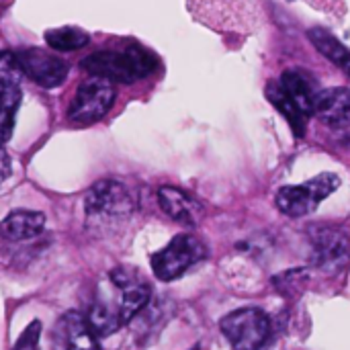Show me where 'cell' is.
Returning a JSON list of instances; mask_svg holds the SVG:
<instances>
[{
    "instance_id": "6da1fadb",
    "label": "cell",
    "mask_w": 350,
    "mask_h": 350,
    "mask_svg": "<svg viewBox=\"0 0 350 350\" xmlns=\"http://www.w3.org/2000/svg\"><path fill=\"white\" fill-rule=\"evenodd\" d=\"M82 68L96 78L131 84L150 76L156 68V59L144 47L129 45L125 49H103L90 53L82 59Z\"/></svg>"
},
{
    "instance_id": "7a4b0ae2",
    "label": "cell",
    "mask_w": 350,
    "mask_h": 350,
    "mask_svg": "<svg viewBox=\"0 0 350 350\" xmlns=\"http://www.w3.org/2000/svg\"><path fill=\"white\" fill-rule=\"evenodd\" d=\"M219 328L232 350H269L271 347V320L258 308H242L228 314Z\"/></svg>"
},
{
    "instance_id": "3957f363",
    "label": "cell",
    "mask_w": 350,
    "mask_h": 350,
    "mask_svg": "<svg viewBox=\"0 0 350 350\" xmlns=\"http://www.w3.org/2000/svg\"><path fill=\"white\" fill-rule=\"evenodd\" d=\"M340 187V178L332 172H322L301 185L283 187L277 193V207L287 217H306L314 213L324 199L336 193Z\"/></svg>"
},
{
    "instance_id": "277c9868",
    "label": "cell",
    "mask_w": 350,
    "mask_h": 350,
    "mask_svg": "<svg viewBox=\"0 0 350 350\" xmlns=\"http://www.w3.org/2000/svg\"><path fill=\"white\" fill-rule=\"evenodd\" d=\"M205 256H207V246L197 236L178 234L162 250L152 254L150 265L154 275L160 281L168 283L183 277L191 267L201 262Z\"/></svg>"
},
{
    "instance_id": "5b68a950",
    "label": "cell",
    "mask_w": 350,
    "mask_h": 350,
    "mask_svg": "<svg viewBox=\"0 0 350 350\" xmlns=\"http://www.w3.org/2000/svg\"><path fill=\"white\" fill-rule=\"evenodd\" d=\"M312 265L320 273L336 275L350 265V234L336 226H314L310 230Z\"/></svg>"
},
{
    "instance_id": "8992f818",
    "label": "cell",
    "mask_w": 350,
    "mask_h": 350,
    "mask_svg": "<svg viewBox=\"0 0 350 350\" xmlns=\"http://www.w3.org/2000/svg\"><path fill=\"white\" fill-rule=\"evenodd\" d=\"M86 215L92 221H113V219H125L131 215L135 203L129 193V189L113 178H105L94 183L84 199Z\"/></svg>"
},
{
    "instance_id": "52a82bcc",
    "label": "cell",
    "mask_w": 350,
    "mask_h": 350,
    "mask_svg": "<svg viewBox=\"0 0 350 350\" xmlns=\"http://www.w3.org/2000/svg\"><path fill=\"white\" fill-rule=\"evenodd\" d=\"M115 103V86L105 78L92 76L78 86L70 107L68 119L76 125H90L103 119Z\"/></svg>"
},
{
    "instance_id": "ba28073f",
    "label": "cell",
    "mask_w": 350,
    "mask_h": 350,
    "mask_svg": "<svg viewBox=\"0 0 350 350\" xmlns=\"http://www.w3.org/2000/svg\"><path fill=\"white\" fill-rule=\"evenodd\" d=\"M23 74H27L35 84L43 88H57L68 76V64L39 47H25L14 51Z\"/></svg>"
},
{
    "instance_id": "9c48e42d",
    "label": "cell",
    "mask_w": 350,
    "mask_h": 350,
    "mask_svg": "<svg viewBox=\"0 0 350 350\" xmlns=\"http://www.w3.org/2000/svg\"><path fill=\"white\" fill-rule=\"evenodd\" d=\"M51 345L53 350H98L96 334L78 312H66L55 322Z\"/></svg>"
},
{
    "instance_id": "30bf717a",
    "label": "cell",
    "mask_w": 350,
    "mask_h": 350,
    "mask_svg": "<svg viewBox=\"0 0 350 350\" xmlns=\"http://www.w3.org/2000/svg\"><path fill=\"white\" fill-rule=\"evenodd\" d=\"M314 115H318V119L330 129L336 131L350 129V88L336 86L318 92Z\"/></svg>"
},
{
    "instance_id": "8fae6325",
    "label": "cell",
    "mask_w": 350,
    "mask_h": 350,
    "mask_svg": "<svg viewBox=\"0 0 350 350\" xmlns=\"http://www.w3.org/2000/svg\"><path fill=\"white\" fill-rule=\"evenodd\" d=\"M158 205L160 209L172 217L174 221L183 224V226H199V221L203 219V205L189 195L187 191L178 189V187H160L158 189Z\"/></svg>"
},
{
    "instance_id": "7c38bea8",
    "label": "cell",
    "mask_w": 350,
    "mask_h": 350,
    "mask_svg": "<svg viewBox=\"0 0 350 350\" xmlns=\"http://www.w3.org/2000/svg\"><path fill=\"white\" fill-rule=\"evenodd\" d=\"M45 228V215L39 211L16 209L0 221V238L8 242H23L35 238Z\"/></svg>"
},
{
    "instance_id": "4fadbf2b",
    "label": "cell",
    "mask_w": 350,
    "mask_h": 350,
    "mask_svg": "<svg viewBox=\"0 0 350 350\" xmlns=\"http://www.w3.org/2000/svg\"><path fill=\"white\" fill-rule=\"evenodd\" d=\"M279 82L285 88V92L291 96V100L301 109V113L306 117H312L318 92L312 86V82L306 78V74L299 72V70H287V72H283Z\"/></svg>"
},
{
    "instance_id": "5bb4252c",
    "label": "cell",
    "mask_w": 350,
    "mask_h": 350,
    "mask_svg": "<svg viewBox=\"0 0 350 350\" xmlns=\"http://www.w3.org/2000/svg\"><path fill=\"white\" fill-rule=\"evenodd\" d=\"M267 98H269V100L275 105V109L287 119V123L291 125L293 133H295L297 137H304L306 125H308V119H310V117H306V115L301 113V109L291 100V96L285 92V88L281 86L279 80L269 82V86H267Z\"/></svg>"
},
{
    "instance_id": "9a60e30c",
    "label": "cell",
    "mask_w": 350,
    "mask_h": 350,
    "mask_svg": "<svg viewBox=\"0 0 350 350\" xmlns=\"http://www.w3.org/2000/svg\"><path fill=\"white\" fill-rule=\"evenodd\" d=\"M21 82L0 80V144L8 142L14 129V117L21 107Z\"/></svg>"
},
{
    "instance_id": "2e32d148",
    "label": "cell",
    "mask_w": 350,
    "mask_h": 350,
    "mask_svg": "<svg viewBox=\"0 0 350 350\" xmlns=\"http://www.w3.org/2000/svg\"><path fill=\"white\" fill-rule=\"evenodd\" d=\"M308 37L320 53H324L334 66H338L345 74L350 76V49L340 39H336L330 31H326L322 27L310 29Z\"/></svg>"
},
{
    "instance_id": "e0dca14e",
    "label": "cell",
    "mask_w": 350,
    "mask_h": 350,
    "mask_svg": "<svg viewBox=\"0 0 350 350\" xmlns=\"http://www.w3.org/2000/svg\"><path fill=\"white\" fill-rule=\"evenodd\" d=\"M90 41L88 33L78 27H59L45 31V43L55 51H76Z\"/></svg>"
},
{
    "instance_id": "ac0fdd59",
    "label": "cell",
    "mask_w": 350,
    "mask_h": 350,
    "mask_svg": "<svg viewBox=\"0 0 350 350\" xmlns=\"http://www.w3.org/2000/svg\"><path fill=\"white\" fill-rule=\"evenodd\" d=\"M39 338H41V322L35 320L25 328V332L18 336V340L10 350H39Z\"/></svg>"
},
{
    "instance_id": "d6986e66",
    "label": "cell",
    "mask_w": 350,
    "mask_h": 350,
    "mask_svg": "<svg viewBox=\"0 0 350 350\" xmlns=\"http://www.w3.org/2000/svg\"><path fill=\"white\" fill-rule=\"evenodd\" d=\"M23 70L18 66L16 53L12 51H0V80H14L21 82Z\"/></svg>"
},
{
    "instance_id": "ffe728a7",
    "label": "cell",
    "mask_w": 350,
    "mask_h": 350,
    "mask_svg": "<svg viewBox=\"0 0 350 350\" xmlns=\"http://www.w3.org/2000/svg\"><path fill=\"white\" fill-rule=\"evenodd\" d=\"M10 174V156L6 154L4 146L0 144V185L8 178Z\"/></svg>"
},
{
    "instance_id": "44dd1931",
    "label": "cell",
    "mask_w": 350,
    "mask_h": 350,
    "mask_svg": "<svg viewBox=\"0 0 350 350\" xmlns=\"http://www.w3.org/2000/svg\"><path fill=\"white\" fill-rule=\"evenodd\" d=\"M189 350H201V347L197 345V347H193V349H189Z\"/></svg>"
}]
</instances>
